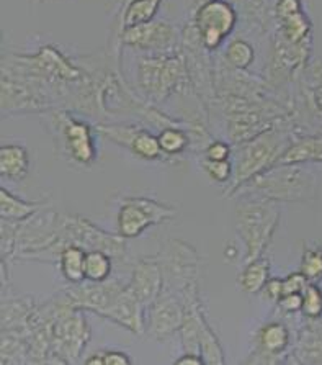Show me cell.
<instances>
[{"mask_svg":"<svg viewBox=\"0 0 322 365\" xmlns=\"http://www.w3.org/2000/svg\"><path fill=\"white\" fill-rule=\"evenodd\" d=\"M236 193H251L259 200L270 202H309L318 200L319 185L316 175L301 165L276 164L246 182L232 195Z\"/></svg>","mask_w":322,"mask_h":365,"instance_id":"obj_1","label":"cell"},{"mask_svg":"<svg viewBox=\"0 0 322 365\" xmlns=\"http://www.w3.org/2000/svg\"><path fill=\"white\" fill-rule=\"evenodd\" d=\"M291 131L293 126L290 125L275 126V128L260 133L241 146L234 165V175H232L229 190L226 192V195L231 197L255 175L274 168L279 163L281 154L286 151V148L296 140Z\"/></svg>","mask_w":322,"mask_h":365,"instance_id":"obj_2","label":"cell"},{"mask_svg":"<svg viewBox=\"0 0 322 365\" xmlns=\"http://www.w3.org/2000/svg\"><path fill=\"white\" fill-rule=\"evenodd\" d=\"M279 223L280 208L275 202L252 198L239 205L236 210V231L246 246L244 265L264 256L274 240Z\"/></svg>","mask_w":322,"mask_h":365,"instance_id":"obj_3","label":"cell"},{"mask_svg":"<svg viewBox=\"0 0 322 365\" xmlns=\"http://www.w3.org/2000/svg\"><path fill=\"white\" fill-rule=\"evenodd\" d=\"M82 309L66 292L58 297V313L53 324V364H74L84 354L90 328Z\"/></svg>","mask_w":322,"mask_h":365,"instance_id":"obj_4","label":"cell"},{"mask_svg":"<svg viewBox=\"0 0 322 365\" xmlns=\"http://www.w3.org/2000/svg\"><path fill=\"white\" fill-rule=\"evenodd\" d=\"M159 261L164 270L165 290L177 293L185 303L199 298L202 261L195 249L180 240H172L164 246Z\"/></svg>","mask_w":322,"mask_h":365,"instance_id":"obj_5","label":"cell"},{"mask_svg":"<svg viewBox=\"0 0 322 365\" xmlns=\"http://www.w3.org/2000/svg\"><path fill=\"white\" fill-rule=\"evenodd\" d=\"M51 131L56 138L58 149L68 161L80 168H88L97 161V126L74 117L69 110H53Z\"/></svg>","mask_w":322,"mask_h":365,"instance_id":"obj_6","label":"cell"},{"mask_svg":"<svg viewBox=\"0 0 322 365\" xmlns=\"http://www.w3.org/2000/svg\"><path fill=\"white\" fill-rule=\"evenodd\" d=\"M185 63L175 54H147L137 64V84L152 102H164L175 88L183 86Z\"/></svg>","mask_w":322,"mask_h":365,"instance_id":"obj_7","label":"cell"},{"mask_svg":"<svg viewBox=\"0 0 322 365\" xmlns=\"http://www.w3.org/2000/svg\"><path fill=\"white\" fill-rule=\"evenodd\" d=\"M177 217V210L151 197H126L121 200L116 226L126 240L140 237L151 226Z\"/></svg>","mask_w":322,"mask_h":365,"instance_id":"obj_8","label":"cell"},{"mask_svg":"<svg viewBox=\"0 0 322 365\" xmlns=\"http://www.w3.org/2000/svg\"><path fill=\"white\" fill-rule=\"evenodd\" d=\"M63 245L64 247L77 245L85 251H103L118 261L126 254V237L108 233L90 220L72 213H64Z\"/></svg>","mask_w":322,"mask_h":365,"instance_id":"obj_9","label":"cell"},{"mask_svg":"<svg viewBox=\"0 0 322 365\" xmlns=\"http://www.w3.org/2000/svg\"><path fill=\"white\" fill-rule=\"evenodd\" d=\"M237 10L227 0H213L195 10V26L199 44L207 51H216L237 25Z\"/></svg>","mask_w":322,"mask_h":365,"instance_id":"obj_10","label":"cell"},{"mask_svg":"<svg viewBox=\"0 0 322 365\" xmlns=\"http://www.w3.org/2000/svg\"><path fill=\"white\" fill-rule=\"evenodd\" d=\"M185 302L177 293L165 290L147 307L146 334L157 342L169 341L177 334L185 319Z\"/></svg>","mask_w":322,"mask_h":365,"instance_id":"obj_11","label":"cell"},{"mask_svg":"<svg viewBox=\"0 0 322 365\" xmlns=\"http://www.w3.org/2000/svg\"><path fill=\"white\" fill-rule=\"evenodd\" d=\"M120 41L137 51L147 54H175L179 44V33L175 26L165 21H147V24L130 26L120 35Z\"/></svg>","mask_w":322,"mask_h":365,"instance_id":"obj_12","label":"cell"},{"mask_svg":"<svg viewBox=\"0 0 322 365\" xmlns=\"http://www.w3.org/2000/svg\"><path fill=\"white\" fill-rule=\"evenodd\" d=\"M97 133H100L108 141L123 146L142 161H164L165 154L159 146L157 135L151 130L142 128L137 125H97Z\"/></svg>","mask_w":322,"mask_h":365,"instance_id":"obj_13","label":"cell"},{"mask_svg":"<svg viewBox=\"0 0 322 365\" xmlns=\"http://www.w3.org/2000/svg\"><path fill=\"white\" fill-rule=\"evenodd\" d=\"M146 312L147 308L142 305L128 282L123 289L116 293L110 305L100 313V317L110 319L126 331H131L133 334L141 336L146 333Z\"/></svg>","mask_w":322,"mask_h":365,"instance_id":"obj_14","label":"cell"},{"mask_svg":"<svg viewBox=\"0 0 322 365\" xmlns=\"http://www.w3.org/2000/svg\"><path fill=\"white\" fill-rule=\"evenodd\" d=\"M126 284L121 280H113L110 277L103 282H92L84 280L80 284H74L66 289V295H68L72 303L82 309H88V312L95 313L100 317V313L110 305L116 293L123 289Z\"/></svg>","mask_w":322,"mask_h":365,"instance_id":"obj_15","label":"cell"},{"mask_svg":"<svg viewBox=\"0 0 322 365\" xmlns=\"http://www.w3.org/2000/svg\"><path fill=\"white\" fill-rule=\"evenodd\" d=\"M130 285L144 307L147 308L154 303L165 287L164 270L159 257H144L133 265Z\"/></svg>","mask_w":322,"mask_h":365,"instance_id":"obj_16","label":"cell"},{"mask_svg":"<svg viewBox=\"0 0 322 365\" xmlns=\"http://www.w3.org/2000/svg\"><path fill=\"white\" fill-rule=\"evenodd\" d=\"M301 98H303V117L306 123L319 125L322 131V61L308 63L301 71Z\"/></svg>","mask_w":322,"mask_h":365,"instance_id":"obj_17","label":"cell"},{"mask_svg":"<svg viewBox=\"0 0 322 365\" xmlns=\"http://www.w3.org/2000/svg\"><path fill=\"white\" fill-rule=\"evenodd\" d=\"M306 163H322V131L296 138L276 164L303 165Z\"/></svg>","mask_w":322,"mask_h":365,"instance_id":"obj_18","label":"cell"},{"mask_svg":"<svg viewBox=\"0 0 322 365\" xmlns=\"http://www.w3.org/2000/svg\"><path fill=\"white\" fill-rule=\"evenodd\" d=\"M255 342H257V352L255 354L274 357L276 362V357L285 356L288 347H290V329L281 322L266 323L259 329Z\"/></svg>","mask_w":322,"mask_h":365,"instance_id":"obj_19","label":"cell"},{"mask_svg":"<svg viewBox=\"0 0 322 365\" xmlns=\"http://www.w3.org/2000/svg\"><path fill=\"white\" fill-rule=\"evenodd\" d=\"M31 158L24 145H4L0 148V175L4 180L20 182L30 174Z\"/></svg>","mask_w":322,"mask_h":365,"instance_id":"obj_20","label":"cell"},{"mask_svg":"<svg viewBox=\"0 0 322 365\" xmlns=\"http://www.w3.org/2000/svg\"><path fill=\"white\" fill-rule=\"evenodd\" d=\"M44 200H25L9 192L7 187L0 190V218L9 221H25L44 208Z\"/></svg>","mask_w":322,"mask_h":365,"instance_id":"obj_21","label":"cell"},{"mask_svg":"<svg viewBox=\"0 0 322 365\" xmlns=\"http://www.w3.org/2000/svg\"><path fill=\"white\" fill-rule=\"evenodd\" d=\"M85 249L77 245L64 247L63 252L59 254V270L71 285L80 284L85 280Z\"/></svg>","mask_w":322,"mask_h":365,"instance_id":"obj_22","label":"cell"},{"mask_svg":"<svg viewBox=\"0 0 322 365\" xmlns=\"http://www.w3.org/2000/svg\"><path fill=\"white\" fill-rule=\"evenodd\" d=\"M276 25H279L280 38L281 40H285L286 43L299 44V43L313 40V35H311L313 21H311V19L304 10L286 16V19L279 20L276 21Z\"/></svg>","mask_w":322,"mask_h":365,"instance_id":"obj_23","label":"cell"},{"mask_svg":"<svg viewBox=\"0 0 322 365\" xmlns=\"http://www.w3.org/2000/svg\"><path fill=\"white\" fill-rule=\"evenodd\" d=\"M160 4H162V0H130V2H126L120 19L121 31L125 29H130V26L152 21L155 14L159 12Z\"/></svg>","mask_w":322,"mask_h":365,"instance_id":"obj_24","label":"cell"},{"mask_svg":"<svg viewBox=\"0 0 322 365\" xmlns=\"http://www.w3.org/2000/svg\"><path fill=\"white\" fill-rule=\"evenodd\" d=\"M270 279V261L266 257H259L244 265L239 275V285L249 295H257Z\"/></svg>","mask_w":322,"mask_h":365,"instance_id":"obj_25","label":"cell"},{"mask_svg":"<svg viewBox=\"0 0 322 365\" xmlns=\"http://www.w3.org/2000/svg\"><path fill=\"white\" fill-rule=\"evenodd\" d=\"M157 140L165 158L180 156L192 146L190 135L185 130H182L179 125L165 126L157 133Z\"/></svg>","mask_w":322,"mask_h":365,"instance_id":"obj_26","label":"cell"},{"mask_svg":"<svg viewBox=\"0 0 322 365\" xmlns=\"http://www.w3.org/2000/svg\"><path fill=\"white\" fill-rule=\"evenodd\" d=\"M199 356L204 359V364L221 365L224 364V351L214 331L211 329L207 319L202 324V333H199Z\"/></svg>","mask_w":322,"mask_h":365,"instance_id":"obj_27","label":"cell"},{"mask_svg":"<svg viewBox=\"0 0 322 365\" xmlns=\"http://www.w3.org/2000/svg\"><path fill=\"white\" fill-rule=\"evenodd\" d=\"M113 257L103 251H87L85 280L103 282L112 277Z\"/></svg>","mask_w":322,"mask_h":365,"instance_id":"obj_28","label":"cell"},{"mask_svg":"<svg viewBox=\"0 0 322 365\" xmlns=\"http://www.w3.org/2000/svg\"><path fill=\"white\" fill-rule=\"evenodd\" d=\"M299 272L306 277L311 284H319L322 282V246L309 245L304 241L301 252V264H299Z\"/></svg>","mask_w":322,"mask_h":365,"instance_id":"obj_29","label":"cell"},{"mask_svg":"<svg viewBox=\"0 0 322 365\" xmlns=\"http://www.w3.org/2000/svg\"><path fill=\"white\" fill-rule=\"evenodd\" d=\"M226 63L231 66V68L244 71L251 68L255 59V49L249 41L242 40V38H236L229 44H227L226 53H224Z\"/></svg>","mask_w":322,"mask_h":365,"instance_id":"obj_30","label":"cell"},{"mask_svg":"<svg viewBox=\"0 0 322 365\" xmlns=\"http://www.w3.org/2000/svg\"><path fill=\"white\" fill-rule=\"evenodd\" d=\"M301 313L308 319H322V290L319 284H308L303 292V308Z\"/></svg>","mask_w":322,"mask_h":365,"instance_id":"obj_31","label":"cell"},{"mask_svg":"<svg viewBox=\"0 0 322 365\" xmlns=\"http://www.w3.org/2000/svg\"><path fill=\"white\" fill-rule=\"evenodd\" d=\"M202 168L216 184H227V182L232 180V175H234V165H232L229 159H226V161H213V159L203 158Z\"/></svg>","mask_w":322,"mask_h":365,"instance_id":"obj_32","label":"cell"},{"mask_svg":"<svg viewBox=\"0 0 322 365\" xmlns=\"http://www.w3.org/2000/svg\"><path fill=\"white\" fill-rule=\"evenodd\" d=\"M232 154V148L227 141L223 140H214L204 148L203 156L207 159H213V161H226Z\"/></svg>","mask_w":322,"mask_h":365,"instance_id":"obj_33","label":"cell"},{"mask_svg":"<svg viewBox=\"0 0 322 365\" xmlns=\"http://www.w3.org/2000/svg\"><path fill=\"white\" fill-rule=\"evenodd\" d=\"M309 284V280L301 272H293L283 277V295L288 293H303Z\"/></svg>","mask_w":322,"mask_h":365,"instance_id":"obj_34","label":"cell"},{"mask_svg":"<svg viewBox=\"0 0 322 365\" xmlns=\"http://www.w3.org/2000/svg\"><path fill=\"white\" fill-rule=\"evenodd\" d=\"M276 305L285 314H296L303 308V293H288L283 295Z\"/></svg>","mask_w":322,"mask_h":365,"instance_id":"obj_35","label":"cell"},{"mask_svg":"<svg viewBox=\"0 0 322 365\" xmlns=\"http://www.w3.org/2000/svg\"><path fill=\"white\" fill-rule=\"evenodd\" d=\"M303 4L301 0H276L275 4V20L286 19L296 12H301Z\"/></svg>","mask_w":322,"mask_h":365,"instance_id":"obj_36","label":"cell"},{"mask_svg":"<svg viewBox=\"0 0 322 365\" xmlns=\"http://www.w3.org/2000/svg\"><path fill=\"white\" fill-rule=\"evenodd\" d=\"M262 292L266 297V300H270L271 303H279V300L283 297V279L270 277Z\"/></svg>","mask_w":322,"mask_h":365,"instance_id":"obj_37","label":"cell"},{"mask_svg":"<svg viewBox=\"0 0 322 365\" xmlns=\"http://www.w3.org/2000/svg\"><path fill=\"white\" fill-rule=\"evenodd\" d=\"M105 352V365H130L133 364L131 357L121 351H103Z\"/></svg>","mask_w":322,"mask_h":365,"instance_id":"obj_38","label":"cell"},{"mask_svg":"<svg viewBox=\"0 0 322 365\" xmlns=\"http://www.w3.org/2000/svg\"><path fill=\"white\" fill-rule=\"evenodd\" d=\"M175 364L177 365H207L204 364V359L197 352L182 354V357L177 359Z\"/></svg>","mask_w":322,"mask_h":365,"instance_id":"obj_39","label":"cell"},{"mask_svg":"<svg viewBox=\"0 0 322 365\" xmlns=\"http://www.w3.org/2000/svg\"><path fill=\"white\" fill-rule=\"evenodd\" d=\"M87 365H105V352L103 351H97L93 352L90 357L85 359Z\"/></svg>","mask_w":322,"mask_h":365,"instance_id":"obj_40","label":"cell"},{"mask_svg":"<svg viewBox=\"0 0 322 365\" xmlns=\"http://www.w3.org/2000/svg\"><path fill=\"white\" fill-rule=\"evenodd\" d=\"M209 2H213V0H193V7H195V10H197L198 7H202V5L209 4Z\"/></svg>","mask_w":322,"mask_h":365,"instance_id":"obj_41","label":"cell"},{"mask_svg":"<svg viewBox=\"0 0 322 365\" xmlns=\"http://www.w3.org/2000/svg\"><path fill=\"white\" fill-rule=\"evenodd\" d=\"M43 2H46V0H43Z\"/></svg>","mask_w":322,"mask_h":365,"instance_id":"obj_42","label":"cell"}]
</instances>
